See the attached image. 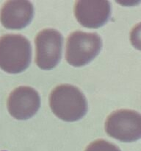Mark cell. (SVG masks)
Instances as JSON below:
<instances>
[{
  "mask_svg": "<svg viewBox=\"0 0 141 151\" xmlns=\"http://www.w3.org/2000/svg\"><path fill=\"white\" fill-rule=\"evenodd\" d=\"M49 105L54 114L66 122L82 119L88 111L85 95L79 88L69 84L60 85L52 90Z\"/></svg>",
  "mask_w": 141,
  "mask_h": 151,
  "instance_id": "obj_1",
  "label": "cell"
},
{
  "mask_svg": "<svg viewBox=\"0 0 141 151\" xmlns=\"http://www.w3.org/2000/svg\"><path fill=\"white\" fill-rule=\"evenodd\" d=\"M32 48L26 37L7 34L0 38V68L10 74L26 70L31 63Z\"/></svg>",
  "mask_w": 141,
  "mask_h": 151,
  "instance_id": "obj_2",
  "label": "cell"
},
{
  "mask_svg": "<svg viewBox=\"0 0 141 151\" xmlns=\"http://www.w3.org/2000/svg\"><path fill=\"white\" fill-rule=\"evenodd\" d=\"M102 41L97 33L75 31L68 37L66 58L73 66H85L101 51Z\"/></svg>",
  "mask_w": 141,
  "mask_h": 151,
  "instance_id": "obj_3",
  "label": "cell"
},
{
  "mask_svg": "<svg viewBox=\"0 0 141 151\" xmlns=\"http://www.w3.org/2000/svg\"><path fill=\"white\" fill-rule=\"evenodd\" d=\"M105 131L110 137L123 142H132L141 139V114L129 109L112 113L105 122Z\"/></svg>",
  "mask_w": 141,
  "mask_h": 151,
  "instance_id": "obj_4",
  "label": "cell"
},
{
  "mask_svg": "<svg viewBox=\"0 0 141 151\" xmlns=\"http://www.w3.org/2000/svg\"><path fill=\"white\" fill-rule=\"evenodd\" d=\"M63 38L54 29H43L35 38V63L41 69L49 70L60 62L62 55Z\"/></svg>",
  "mask_w": 141,
  "mask_h": 151,
  "instance_id": "obj_5",
  "label": "cell"
},
{
  "mask_svg": "<svg viewBox=\"0 0 141 151\" xmlns=\"http://www.w3.org/2000/svg\"><path fill=\"white\" fill-rule=\"evenodd\" d=\"M7 109L13 117L24 120L32 117L41 106V98L38 91L29 86H19L9 95Z\"/></svg>",
  "mask_w": 141,
  "mask_h": 151,
  "instance_id": "obj_6",
  "label": "cell"
},
{
  "mask_svg": "<svg viewBox=\"0 0 141 151\" xmlns=\"http://www.w3.org/2000/svg\"><path fill=\"white\" fill-rule=\"evenodd\" d=\"M111 6L108 1L80 0L74 4V16L81 25L87 28H98L108 22Z\"/></svg>",
  "mask_w": 141,
  "mask_h": 151,
  "instance_id": "obj_7",
  "label": "cell"
},
{
  "mask_svg": "<svg viewBox=\"0 0 141 151\" xmlns=\"http://www.w3.org/2000/svg\"><path fill=\"white\" fill-rule=\"evenodd\" d=\"M33 15L34 7L30 1H7L0 11V21L7 29H21L30 23Z\"/></svg>",
  "mask_w": 141,
  "mask_h": 151,
  "instance_id": "obj_8",
  "label": "cell"
},
{
  "mask_svg": "<svg viewBox=\"0 0 141 151\" xmlns=\"http://www.w3.org/2000/svg\"><path fill=\"white\" fill-rule=\"evenodd\" d=\"M85 151H121L115 145L105 141L98 139L91 142Z\"/></svg>",
  "mask_w": 141,
  "mask_h": 151,
  "instance_id": "obj_9",
  "label": "cell"
},
{
  "mask_svg": "<svg viewBox=\"0 0 141 151\" xmlns=\"http://www.w3.org/2000/svg\"><path fill=\"white\" fill-rule=\"evenodd\" d=\"M130 41L135 49L141 50V22L132 28L130 33Z\"/></svg>",
  "mask_w": 141,
  "mask_h": 151,
  "instance_id": "obj_10",
  "label": "cell"
}]
</instances>
